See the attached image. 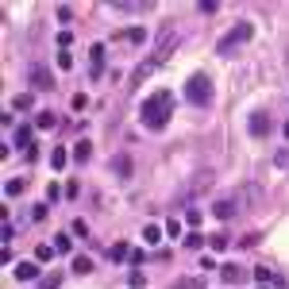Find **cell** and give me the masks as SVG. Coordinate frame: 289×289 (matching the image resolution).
<instances>
[{
  "label": "cell",
  "mask_w": 289,
  "mask_h": 289,
  "mask_svg": "<svg viewBox=\"0 0 289 289\" xmlns=\"http://www.w3.org/2000/svg\"><path fill=\"white\" fill-rule=\"evenodd\" d=\"M170 116H174V93H166V89L150 93L147 100H143V108H139L143 127H150V132H162L170 123Z\"/></svg>",
  "instance_id": "obj_1"
},
{
  "label": "cell",
  "mask_w": 289,
  "mask_h": 289,
  "mask_svg": "<svg viewBox=\"0 0 289 289\" xmlns=\"http://www.w3.org/2000/svg\"><path fill=\"white\" fill-rule=\"evenodd\" d=\"M174 46H177V39H174V23H162V31H158V43H154V54H150V58L143 62L139 70H135L132 85H139V81H143V77H150V73H154L158 66H162V62H170Z\"/></svg>",
  "instance_id": "obj_2"
},
{
  "label": "cell",
  "mask_w": 289,
  "mask_h": 289,
  "mask_svg": "<svg viewBox=\"0 0 289 289\" xmlns=\"http://www.w3.org/2000/svg\"><path fill=\"white\" fill-rule=\"evenodd\" d=\"M185 100L197 104V108L212 104V81H208V73H193V77L185 81Z\"/></svg>",
  "instance_id": "obj_3"
},
{
  "label": "cell",
  "mask_w": 289,
  "mask_h": 289,
  "mask_svg": "<svg viewBox=\"0 0 289 289\" xmlns=\"http://www.w3.org/2000/svg\"><path fill=\"white\" fill-rule=\"evenodd\" d=\"M251 35H254V27H251V23H235V27L228 31V35H224V39L216 43V54H224V58H228V54H235V50H239V46H243Z\"/></svg>",
  "instance_id": "obj_4"
},
{
  "label": "cell",
  "mask_w": 289,
  "mask_h": 289,
  "mask_svg": "<svg viewBox=\"0 0 289 289\" xmlns=\"http://www.w3.org/2000/svg\"><path fill=\"white\" fill-rule=\"evenodd\" d=\"M89 77H93V81L104 77V43H93V46H89Z\"/></svg>",
  "instance_id": "obj_5"
},
{
  "label": "cell",
  "mask_w": 289,
  "mask_h": 289,
  "mask_svg": "<svg viewBox=\"0 0 289 289\" xmlns=\"http://www.w3.org/2000/svg\"><path fill=\"white\" fill-rule=\"evenodd\" d=\"M251 135H254V139H262V135H270V112H266V108L251 112Z\"/></svg>",
  "instance_id": "obj_6"
},
{
  "label": "cell",
  "mask_w": 289,
  "mask_h": 289,
  "mask_svg": "<svg viewBox=\"0 0 289 289\" xmlns=\"http://www.w3.org/2000/svg\"><path fill=\"white\" fill-rule=\"evenodd\" d=\"M239 212V201H231V197H220V201H212V216L220 220H231Z\"/></svg>",
  "instance_id": "obj_7"
},
{
  "label": "cell",
  "mask_w": 289,
  "mask_h": 289,
  "mask_svg": "<svg viewBox=\"0 0 289 289\" xmlns=\"http://www.w3.org/2000/svg\"><path fill=\"white\" fill-rule=\"evenodd\" d=\"M31 85H35V89H54V77H50V70L35 66V70H31Z\"/></svg>",
  "instance_id": "obj_8"
},
{
  "label": "cell",
  "mask_w": 289,
  "mask_h": 289,
  "mask_svg": "<svg viewBox=\"0 0 289 289\" xmlns=\"http://www.w3.org/2000/svg\"><path fill=\"white\" fill-rule=\"evenodd\" d=\"M116 43H127V46H135V43H147V31H143V27H132V31H120V35H116Z\"/></svg>",
  "instance_id": "obj_9"
},
{
  "label": "cell",
  "mask_w": 289,
  "mask_h": 289,
  "mask_svg": "<svg viewBox=\"0 0 289 289\" xmlns=\"http://www.w3.org/2000/svg\"><path fill=\"white\" fill-rule=\"evenodd\" d=\"M16 278L19 281H35L39 278V262H19L16 266Z\"/></svg>",
  "instance_id": "obj_10"
},
{
  "label": "cell",
  "mask_w": 289,
  "mask_h": 289,
  "mask_svg": "<svg viewBox=\"0 0 289 289\" xmlns=\"http://www.w3.org/2000/svg\"><path fill=\"white\" fill-rule=\"evenodd\" d=\"M112 174H120V177H132V158H127V154L112 158Z\"/></svg>",
  "instance_id": "obj_11"
},
{
  "label": "cell",
  "mask_w": 289,
  "mask_h": 289,
  "mask_svg": "<svg viewBox=\"0 0 289 289\" xmlns=\"http://www.w3.org/2000/svg\"><path fill=\"white\" fill-rule=\"evenodd\" d=\"M158 239H162V228H158V224H147V228H143V243L158 247Z\"/></svg>",
  "instance_id": "obj_12"
},
{
  "label": "cell",
  "mask_w": 289,
  "mask_h": 289,
  "mask_svg": "<svg viewBox=\"0 0 289 289\" xmlns=\"http://www.w3.org/2000/svg\"><path fill=\"white\" fill-rule=\"evenodd\" d=\"M112 8H116V12H143L147 4H143V0H116Z\"/></svg>",
  "instance_id": "obj_13"
},
{
  "label": "cell",
  "mask_w": 289,
  "mask_h": 289,
  "mask_svg": "<svg viewBox=\"0 0 289 289\" xmlns=\"http://www.w3.org/2000/svg\"><path fill=\"white\" fill-rule=\"evenodd\" d=\"M23 177H12V181H4V197H19V193H23Z\"/></svg>",
  "instance_id": "obj_14"
},
{
  "label": "cell",
  "mask_w": 289,
  "mask_h": 289,
  "mask_svg": "<svg viewBox=\"0 0 289 289\" xmlns=\"http://www.w3.org/2000/svg\"><path fill=\"white\" fill-rule=\"evenodd\" d=\"M89 154H93V143H89V139H81L77 147H73V158H77V162H89Z\"/></svg>",
  "instance_id": "obj_15"
},
{
  "label": "cell",
  "mask_w": 289,
  "mask_h": 289,
  "mask_svg": "<svg viewBox=\"0 0 289 289\" xmlns=\"http://www.w3.org/2000/svg\"><path fill=\"white\" fill-rule=\"evenodd\" d=\"M31 104H35V96H31V93H19L16 100H12V108H16V112H27Z\"/></svg>",
  "instance_id": "obj_16"
},
{
  "label": "cell",
  "mask_w": 289,
  "mask_h": 289,
  "mask_svg": "<svg viewBox=\"0 0 289 289\" xmlns=\"http://www.w3.org/2000/svg\"><path fill=\"white\" fill-rule=\"evenodd\" d=\"M108 258H112V262H120V258H132V251H127V243H112V251H108Z\"/></svg>",
  "instance_id": "obj_17"
},
{
  "label": "cell",
  "mask_w": 289,
  "mask_h": 289,
  "mask_svg": "<svg viewBox=\"0 0 289 289\" xmlns=\"http://www.w3.org/2000/svg\"><path fill=\"white\" fill-rule=\"evenodd\" d=\"M254 278H258V285H266V281H278V278L270 274V266H266V262H258V266H254Z\"/></svg>",
  "instance_id": "obj_18"
},
{
  "label": "cell",
  "mask_w": 289,
  "mask_h": 289,
  "mask_svg": "<svg viewBox=\"0 0 289 289\" xmlns=\"http://www.w3.org/2000/svg\"><path fill=\"white\" fill-rule=\"evenodd\" d=\"M35 127H39V132H50V127H54V112H39L35 116Z\"/></svg>",
  "instance_id": "obj_19"
},
{
  "label": "cell",
  "mask_w": 289,
  "mask_h": 289,
  "mask_svg": "<svg viewBox=\"0 0 289 289\" xmlns=\"http://www.w3.org/2000/svg\"><path fill=\"white\" fill-rule=\"evenodd\" d=\"M220 274H224V281H239V278H243V270H239L235 262H228V266H224Z\"/></svg>",
  "instance_id": "obj_20"
},
{
  "label": "cell",
  "mask_w": 289,
  "mask_h": 289,
  "mask_svg": "<svg viewBox=\"0 0 289 289\" xmlns=\"http://www.w3.org/2000/svg\"><path fill=\"white\" fill-rule=\"evenodd\" d=\"M50 166H54V170L66 166V150H62V147H54V150H50Z\"/></svg>",
  "instance_id": "obj_21"
},
{
  "label": "cell",
  "mask_w": 289,
  "mask_h": 289,
  "mask_svg": "<svg viewBox=\"0 0 289 289\" xmlns=\"http://www.w3.org/2000/svg\"><path fill=\"white\" fill-rule=\"evenodd\" d=\"M185 247H189V251H197V247H204V235H201V231H189V235H185Z\"/></svg>",
  "instance_id": "obj_22"
},
{
  "label": "cell",
  "mask_w": 289,
  "mask_h": 289,
  "mask_svg": "<svg viewBox=\"0 0 289 289\" xmlns=\"http://www.w3.org/2000/svg\"><path fill=\"white\" fill-rule=\"evenodd\" d=\"M174 289H204V281H201V278H181Z\"/></svg>",
  "instance_id": "obj_23"
},
{
  "label": "cell",
  "mask_w": 289,
  "mask_h": 289,
  "mask_svg": "<svg viewBox=\"0 0 289 289\" xmlns=\"http://www.w3.org/2000/svg\"><path fill=\"white\" fill-rule=\"evenodd\" d=\"M166 235H170V239L181 235V220H177V216H174V220H166Z\"/></svg>",
  "instance_id": "obj_24"
},
{
  "label": "cell",
  "mask_w": 289,
  "mask_h": 289,
  "mask_svg": "<svg viewBox=\"0 0 289 289\" xmlns=\"http://www.w3.org/2000/svg\"><path fill=\"white\" fill-rule=\"evenodd\" d=\"M35 258H39V262H50V258H54V247H35Z\"/></svg>",
  "instance_id": "obj_25"
},
{
  "label": "cell",
  "mask_w": 289,
  "mask_h": 289,
  "mask_svg": "<svg viewBox=\"0 0 289 289\" xmlns=\"http://www.w3.org/2000/svg\"><path fill=\"white\" fill-rule=\"evenodd\" d=\"M93 270V258H73V274H89Z\"/></svg>",
  "instance_id": "obj_26"
},
{
  "label": "cell",
  "mask_w": 289,
  "mask_h": 289,
  "mask_svg": "<svg viewBox=\"0 0 289 289\" xmlns=\"http://www.w3.org/2000/svg\"><path fill=\"white\" fill-rule=\"evenodd\" d=\"M197 12H204V16H212V12H220V4H216V0H201V4H197Z\"/></svg>",
  "instance_id": "obj_27"
},
{
  "label": "cell",
  "mask_w": 289,
  "mask_h": 289,
  "mask_svg": "<svg viewBox=\"0 0 289 289\" xmlns=\"http://www.w3.org/2000/svg\"><path fill=\"white\" fill-rule=\"evenodd\" d=\"M62 193H66V189H62V185H58V181H50V185H46V197H50V201H58Z\"/></svg>",
  "instance_id": "obj_28"
},
{
  "label": "cell",
  "mask_w": 289,
  "mask_h": 289,
  "mask_svg": "<svg viewBox=\"0 0 289 289\" xmlns=\"http://www.w3.org/2000/svg\"><path fill=\"white\" fill-rule=\"evenodd\" d=\"M62 285V274H50V278H43V289H58Z\"/></svg>",
  "instance_id": "obj_29"
},
{
  "label": "cell",
  "mask_w": 289,
  "mask_h": 289,
  "mask_svg": "<svg viewBox=\"0 0 289 289\" xmlns=\"http://www.w3.org/2000/svg\"><path fill=\"white\" fill-rule=\"evenodd\" d=\"M54 43H58V46H62V50H70V43H73V35H70V31H62V35H58V39H54Z\"/></svg>",
  "instance_id": "obj_30"
},
{
  "label": "cell",
  "mask_w": 289,
  "mask_h": 289,
  "mask_svg": "<svg viewBox=\"0 0 289 289\" xmlns=\"http://www.w3.org/2000/svg\"><path fill=\"white\" fill-rule=\"evenodd\" d=\"M54 251H70V235H54Z\"/></svg>",
  "instance_id": "obj_31"
},
{
  "label": "cell",
  "mask_w": 289,
  "mask_h": 289,
  "mask_svg": "<svg viewBox=\"0 0 289 289\" xmlns=\"http://www.w3.org/2000/svg\"><path fill=\"white\" fill-rule=\"evenodd\" d=\"M70 19H73V8H66V4H62V8H58V23H70Z\"/></svg>",
  "instance_id": "obj_32"
},
{
  "label": "cell",
  "mask_w": 289,
  "mask_h": 289,
  "mask_svg": "<svg viewBox=\"0 0 289 289\" xmlns=\"http://www.w3.org/2000/svg\"><path fill=\"white\" fill-rule=\"evenodd\" d=\"M127 262H132V266H143V262H147V251H132V258H127Z\"/></svg>",
  "instance_id": "obj_33"
},
{
  "label": "cell",
  "mask_w": 289,
  "mask_h": 289,
  "mask_svg": "<svg viewBox=\"0 0 289 289\" xmlns=\"http://www.w3.org/2000/svg\"><path fill=\"white\" fill-rule=\"evenodd\" d=\"M58 66H62V70H70V66H73V58H70V50H62V54H58Z\"/></svg>",
  "instance_id": "obj_34"
},
{
  "label": "cell",
  "mask_w": 289,
  "mask_h": 289,
  "mask_svg": "<svg viewBox=\"0 0 289 289\" xmlns=\"http://www.w3.org/2000/svg\"><path fill=\"white\" fill-rule=\"evenodd\" d=\"M208 243H212V247H216V251H224V247H228V235H212V239H208Z\"/></svg>",
  "instance_id": "obj_35"
},
{
  "label": "cell",
  "mask_w": 289,
  "mask_h": 289,
  "mask_svg": "<svg viewBox=\"0 0 289 289\" xmlns=\"http://www.w3.org/2000/svg\"><path fill=\"white\" fill-rule=\"evenodd\" d=\"M285 135H289V123H285Z\"/></svg>",
  "instance_id": "obj_36"
},
{
  "label": "cell",
  "mask_w": 289,
  "mask_h": 289,
  "mask_svg": "<svg viewBox=\"0 0 289 289\" xmlns=\"http://www.w3.org/2000/svg\"><path fill=\"white\" fill-rule=\"evenodd\" d=\"M258 289H266V285H258Z\"/></svg>",
  "instance_id": "obj_37"
}]
</instances>
